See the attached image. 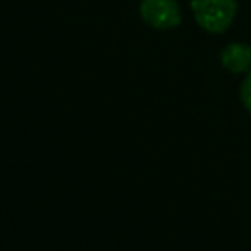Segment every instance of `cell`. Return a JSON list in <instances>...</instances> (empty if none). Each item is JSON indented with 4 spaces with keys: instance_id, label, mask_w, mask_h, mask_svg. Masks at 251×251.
<instances>
[{
    "instance_id": "obj_1",
    "label": "cell",
    "mask_w": 251,
    "mask_h": 251,
    "mask_svg": "<svg viewBox=\"0 0 251 251\" xmlns=\"http://www.w3.org/2000/svg\"><path fill=\"white\" fill-rule=\"evenodd\" d=\"M196 24L210 33H224L233 24L237 0H190Z\"/></svg>"
},
{
    "instance_id": "obj_2",
    "label": "cell",
    "mask_w": 251,
    "mask_h": 251,
    "mask_svg": "<svg viewBox=\"0 0 251 251\" xmlns=\"http://www.w3.org/2000/svg\"><path fill=\"white\" fill-rule=\"evenodd\" d=\"M139 16L147 25L163 31L175 29L182 20V12L176 0H141Z\"/></svg>"
},
{
    "instance_id": "obj_3",
    "label": "cell",
    "mask_w": 251,
    "mask_h": 251,
    "mask_svg": "<svg viewBox=\"0 0 251 251\" xmlns=\"http://www.w3.org/2000/svg\"><path fill=\"white\" fill-rule=\"evenodd\" d=\"M220 63L226 71L239 75V73H249L251 69V47L239 41L227 43L222 53H220Z\"/></svg>"
},
{
    "instance_id": "obj_4",
    "label": "cell",
    "mask_w": 251,
    "mask_h": 251,
    "mask_svg": "<svg viewBox=\"0 0 251 251\" xmlns=\"http://www.w3.org/2000/svg\"><path fill=\"white\" fill-rule=\"evenodd\" d=\"M239 100H241L243 108L251 114V73H247V76L243 78V82L239 86Z\"/></svg>"
}]
</instances>
